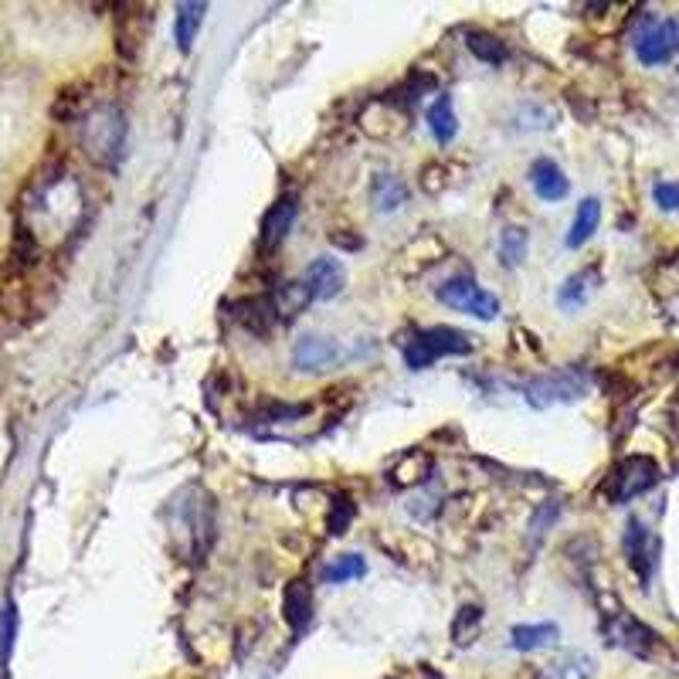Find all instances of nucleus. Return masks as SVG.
I'll use <instances>...</instances> for the list:
<instances>
[{
    "label": "nucleus",
    "mask_w": 679,
    "mask_h": 679,
    "mask_svg": "<svg viewBox=\"0 0 679 679\" xmlns=\"http://www.w3.org/2000/svg\"><path fill=\"white\" fill-rule=\"evenodd\" d=\"M82 146L102 167H113L126 146V116L116 106H99L82 123Z\"/></svg>",
    "instance_id": "nucleus-2"
},
{
    "label": "nucleus",
    "mask_w": 679,
    "mask_h": 679,
    "mask_svg": "<svg viewBox=\"0 0 679 679\" xmlns=\"http://www.w3.org/2000/svg\"><path fill=\"white\" fill-rule=\"evenodd\" d=\"M303 282L309 286V292H313V299H333V296H340L343 286H347V269L337 262V259H330V255H323V259H313L309 262V269L303 275Z\"/></svg>",
    "instance_id": "nucleus-12"
},
{
    "label": "nucleus",
    "mask_w": 679,
    "mask_h": 679,
    "mask_svg": "<svg viewBox=\"0 0 679 679\" xmlns=\"http://www.w3.org/2000/svg\"><path fill=\"white\" fill-rule=\"evenodd\" d=\"M367 571V561L360 554H343L337 557L330 567L323 571V581H330V584H343V581H354L360 578V574Z\"/></svg>",
    "instance_id": "nucleus-26"
},
{
    "label": "nucleus",
    "mask_w": 679,
    "mask_h": 679,
    "mask_svg": "<svg viewBox=\"0 0 679 679\" xmlns=\"http://www.w3.org/2000/svg\"><path fill=\"white\" fill-rule=\"evenodd\" d=\"M466 45L472 55L479 58V62L486 65H503L506 62V45L496 34H486V31H469L466 34Z\"/></svg>",
    "instance_id": "nucleus-24"
},
{
    "label": "nucleus",
    "mask_w": 679,
    "mask_h": 679,
    "mask_svg": "<svg viewBox=\"0 0 679 679\" xmlns=\"http://www.w3.org/2000/svg\"><path fill=\"white\" fill-rule=\"evenodd\" d=\"M282 612H286V622L292 625L296 635L309 625V618H313V595H309V588L303 581H292L286 588V595H282Z\"/></svg>",
    "instance_id": "nucleus-18"
},
{
    "label": "nucleus",
    "mask_w": 679,
    "mask_h": 679,
    "mask_svg": "<svg viewBox=\"0 0 679 679\" xmlns=\"http://www.w3.org/2000/svg\"><path fill=\"white\" fill-rule=\"evenodd\" d=\"M14 632H17V612L14 605H7L4 615H0V663H7V656H11Z\"/></svg>",
    "instance_id": "nucleus-28"
},
{
    "label": "nucleus",
    "mask_w": 679,
    "mask_h": 679,
    "mask_svg": "<svg viewBox=\"0 0 679 679\" xmlns=\"http://www.w3.org/2000/svg\"><path fill=\"white\" fill-rule=\"evenodd\" d=\"M435 296L442 299L445 306L455 309V313H466V316H476V320H496L500 316L503 303L493 296L489 289L479 286L476 279H469V275H455V279H445L442 286L435 289Z\"/></svg>",
    "instance_id": "nucleus-6"
},
{
    "label": "nucleus",
    "mask_w": 679,
    "mask_h": 679,
    "mask_svg": "<svg viewBox=\"0 0 679 679\" xmlns=\"http://www.w3.org/2000/svg\"><path fill=\"white\" fill-rule=\"evenodd\" d=\"M527 248H530V235L527 228H503L500 231V259L506 269H517V265H523V259H527Z\"/></svg>",
    "instance_id": "nucleus-23"
},
{
    "label": "nucleus",
    "mask_w": 679,
    "mask_h": 679,
    "mask_svg": "<svg viewBox=\"0 0 679 679\" xmlns=\"http://www.w3.org/2000/svg\"><path fill=\"white\" fill-rule=\"evenodd\" d=\"M272 309V320H279V323H292L296 316H303L306 313V306L313 303V292H309V286L303 279H296V282H279V286L272 289V296L265 299Z\"/></svg>",
    "instance_id": "nucleus-13"
},
{
    "label": "nucleus",
    "mask_w": 679,
    "mask_h": 679,
    "mask_svg": "<svg viewBox=\"0 0 679 679\" xmlns=\"http://www.w3.org/2000/svg\"><path fill=\"white\" fill-rule=\"evenodd\" d=\"M591 676H595V659L588 652H571V656H564L561 663L550 669L547 679H591Z\"/></svg>",
    "instance_id": "nucleus-25"
},
{
    "label": "nucleus",
    "mask_w": 679,
    "mask_h": 679,
    "mask_svg": "<svg viewBox=\"0 0 679 679\" xmlns=\"http://www.w3.org/2000/svg\"><path fill=\"white\" fill-rule=\"evenodd\" d=\"M601 225V201L598 197H584L578 204V211H574V221H571V231H567V248H581L591 242V235L598 231Z\"/></svg>",
    "instance_id": "nucleus-17"
},
{
    "label": "nucleus",
    "mask_w": 679,
    "mask_h": 679,
    "mask_svg": "<svg viewBox=\"0 0 679 679\" xmlns=\"http://www.w3.org/2000/svg\"><path fill=\"white\" fill-rule=\"evenodd\" d=\"M598 279H601L598 265H591V269H581L578 275H571V279H567L564 286H561V292H557V303H561L564 309L584 306V303H588L591 292H595Z\"/></svg>",
    "instance_id": "nucleus-21"
},
{
    "label": "nucleus",
    "mask_w": 679,
    "mask_h": 679,
    "mask_svg": "<svg viewBox=\"0 0 679 679\" xmlns=\"http://www.w3.org/2000/svg\"><path fill=\"white\" fill-rule=\"evenodd\" d=\"M530 187H534V194L540 201H564L567 191H571V180L564 177V170L557 167L550 157H540L530 163Z\"/></svg>",
    "instance_id": "nucleus-14"
},
{
    "label": "nucleus",
    "mask_w": 679,
    "mask_h": 679,
    "mask_svg": "<svg viewBox=\"0 0 679 679\" xmlns=\"http://www.w3.org/2000/svg\"><path fill=\"white\" fill-rule=\"evenodd\" d=\"M656 483H659L656 459H649V455H629V459H622L612 472H608L601 493L608 496V503L622 506V503L639 500V496L649 493Z\"/></svg>",
    "instance_id": "nucleus-5"
},
{
    "label": "nucleus",
    "mask_w": 679,
    "mask_h": 679,
    "mask_svg": "<svg viewBox=\"0 0 679 679\" xmlns=\"http://www.w3.org/2000/svg\"><path fill=\"white\" fill-rule=\"evenodd\" d=\"M296 218H299V197L296 194L279 197L262 218V231H259L262 252H272V248H279L286 242V235L292 231V225H296Z\"/></svg>",
    "instance_id": "nucleus-10"
},
{
    "label": "nucleus",
    "mask_w": 679,
    "mask_h": 679,
    "mask_svg": "<svg viewBox=\"0 0 679 679\" xmlns=\"http://www.w3.org/2000/svg\"><path fill=\"white\" fill-rule=\"evenodd\" d=\"M625 557H629L632 571L639 574V581H649L652 578V567L659 561V540L656 534L642 523L639 517H632L625 523Z\"/></svg>",
    "instance_id": "nucleus-8"
},
{
    "label": "nucleus",
    "mask_w": 679,
    "mask_h": 679,
    "mask_svg": "<svg viewBox=\"0 0 679 679\" xmlns=\"http://www.w3.org/2000/svg\"><path fill=\"white\" fill-rule=\"evenodd\" d=\"M479 625H483V612H479L476 605H466V608H462V612L455 615V625H452L455 646H469V642H476Z\"/></svg>",
    "instance_id": "nucleus-27"
},
{
    "label": "nucleus",
    "mask_w": 679,
    "mask_h": 679,
    "mask_svg": "<svg viewBox=\"0 0 679 679\" xmlns=\"http://www.w3.org/2000/svg\"><path fill=\"white\" fill-rule=\"evenodd\" d=\"M676 51H679V24L676 21H656L649 31L639 34V41H635V55H639V62L646 68L666 65Z\"/></svg>",
    "instance_id": "nucleus-9"
},
{
    "label": "nucleus",
    "mask_w": 679,
    "mask_h": 679,
    "mask_svg": "<svg viewBox=\"0 0 679 679\" xmlns=\"http://www.w3.org/2000/svg\"><path fill=\"white\" fill-rule=\"evenodd\" d=\"M428 130H432V136L438 143H452L455 140V133H459V116H455V106H452V96H438L432 106H428Z\"/></svg>",
    "instance_id": "nucleus-19"
},
{
    "label": "nucleus",
    "mask_w": 679,
    "mask_h": 679,
    "mask_svg": "<svg viewBox=\"0 0 679 679\" xmlns=\"http://www.w3.org/2000/svg\"><path fill=\"white\" fill-rule=\"evenodd\" d=\"M214 537V503L204 489H184L174 500V544L180 554L201 557Z\"/></svg>",
    "instance_id": "nucleus-1"
},
{
    "label": "nucleus",
    "mask_w": 679,
    "mask_h": 679,
    "mask_svg": "<svg viewBox=\"0 0 679 679\" xmlns=\"http://www.w3.org/2000/svg\"><path fill=\"white\" fill-rule=\"evenodd\" d=\"M405 201H408V184L398 174H377L374 177V184H371V204H374V211L394 214V211L405 208Z\"/></svg>",
    "instance_id": "nucleus-15"
},
{
    "label": "nucleus",
    "mask_w": 679,
    "mask_h": 679,
    "mask_svg": "<svg viewBox=\"0 0 679 679\" xmlns=\"http://www.w3.org/2000/svg\"><path fill=\"white\" fill-rule=\"evenodd\" d=\"M333 506H337V513H330V534H343L347 523L354 520V506H350V500H343V496Z\"/></svg>",
    "instance_id": "nucleus-30"
},
{
    "label": "nucleus",
    "mask_w": 679,
    "mask_h": 679,
    "mask_svg": "<svg viewBox=\"0 0 679 679\" xmlns=\"http://www.w3.org/2000/svg\"><path fill=\"white\" fill-rule=\"evenodd\" d=\"M652 197L663 211H679V180H659L652 187Z\"/></svg>",
    "instance_id": "nucleus-29"
},
{
    "label": "nucleus",
    "mask_w": 679,
    "mask_h": 679,
    "mask_svg": "<svg viewBox=\"0 0 679 679\" xmlns=\"http://www.w3.org/2000/svg\"><path fill=\"white\" fill-rule=\"evenodd\" d=\"M340 360H343L340 343L330 337H316V333L299 337L296 347H292V367H296V371H306V374L330 371V367L340 364Z\"/></svg>",
    "instance_id": "nucleus-7"
},
{
    "label": "nucleus",
    "mask_w": 679,
    "mask_h": 679,
    "mask_svg": "<svg viewBox=\"0 0 679 679\" xmlns=\"http://www.w3.org/2000/svg\"><path fill=\"white\" fill-rule=\"evenodd\" d=\"M472 354V340L462 330L452 326H432V330H418L405 343V364L411 371H425L442 357H466Z\"/></svg>",
    "instance_id": "nucleus-3"
},
{
    "label": "nucleus",
    "mask_w": 679,
    "mask_h": 679,
    "mask_svg": "<svg viewBox=\"0 0 679 679\" xmlns=\"http://www.w3.org/2000/svg\"><path fill=\"white\" fill-rule=\"evenodd\" d=\"M204 11H208V4H194V0H187V4H177L174 38H177V48L180 51H191L194 48L197 31H201V21H204Z\"/></svg>",
    "instance_id": "nucleus-20"
},
{
    "label": "nucleus",
    "mask_w": 679,
    "mask_h": 679,
    "mask_svg": "<svg viewBox=\"0 0 679 679\" xmlns=\"http://www.w3.org/2000/svg\"><path fill=\"white\" fill-rule=\"evenodd\" d=\"M591 394V377L578 371V367H564V371L540 374L527 384V401L530 408L544 411L554 405H574V401Z\"/></svg>",
    "instance_id": "nucleus-4"
},
{
    "label": "nucleus",
    "mask_w": 679,
    "mask_h": 679,
    "mask_svg": "<svg viewBox=\"0 0 679 679\" xmlns=\"http://www.w3.org/2000/svg\"><path fill=\"white\" fill-rule=\"evenodd\" d=\"M557 635H561V629H557L554 622H537V625H517V629L510 632V642L517 652H537V649L554 646Z\"/></svg>",
    "instance_id": "nucleus-22"
},
{
    "label": "nucleus",
    "mask_w": 679,
    "mask_h": 679,
    "mask_svg": "<svg viewBox=\"0 0 679 679\" xmlns=\"http://www.w3.org/2000/svg\"><path fill=\"white\" fill-rule=\"evenodd\" d=\"M388 476H391L394 489L421 486L428 476H432V455L428 452H405L398 462H394V469L388 472Z\"/></svg>",
    "instance_id": "nucleus-16"
},
{
    "label": "nucleus",
    "mask_w": 679,
    "mask_h": 679,
    "mask_svg": "<svg viewBox=\"0 0 679 679\" xmlns=\"http://www.w3.org/2000/svg\"><path fill=\"white\" fill-rule=\"evenodd\" d=\"M605 632H608V639H612V646L629 649V652H635V656H649V649L656 646V632L646 629L639 618H632L625 612H612Z\"/></svg>",
    "instance_id": "nucleus-11"
}]
</instances>
